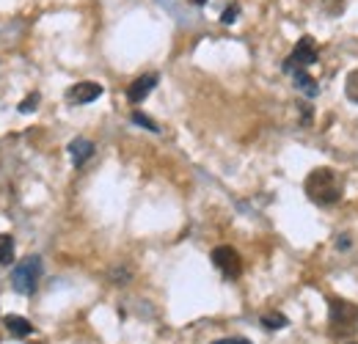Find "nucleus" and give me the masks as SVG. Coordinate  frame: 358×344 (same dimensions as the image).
<instances>
[{
	"label": "nucleus",
	"instance_id": "nucleus-1",
	"mask_svg": "<svg viewBox=\"0 0 358 344\" xmlns=\"http://www.w3.org/2000/svg\"><path fill=\"white\" fill-rule=\"evenodd\" d=\"M303 190H306V196L312 199L314 204L331 207V204H336V201L342 199V193H345V179L334 171V169H314V171L306 176V182H303Z\"/></svg>",
	"mask_w": 358,
	"mask_h": 344
},
{
	"label": "nucleus",
	"instance_id": "nucleus-2",
	"mask_svg": "<svg viewBox=\"0 0 358 344\" xmlns=\"http://www.w3.org/2000/svg\"><path fill=\"white\" fill-rule=\"evenodd\" d=\"M42 259L39 257H28L22 259L20 264H14L11 270V287L20 292V295H34L39 281H42Z\"/></svg>",
	"mask_w": 358,
	"mask_h": 344
},
{
	"label": "nucleus",
	"instance_id": "nucleus-3",
	"mask_svg": "<svg viewBox=\"0 0 358 344\" xmlns=\"http://www.w3.org/2000/svg\"><path fill=\"white\" fill-rule=\"evenodd\" d=\"M331 328L334 331H356L358 328V306L350 301H342V298H334L331 301Z\"/></svg>",
	"mask_w": 358,
	"mask_h": 344
},
{
	"label": "nucleus",
	"instance_id": "nucleus-4",
	"mask_svg": "<svg viewBox=\"0 0 358 344\" xmlns=\"http://www.w3.org/2000/svg\"><path fill=\"white\" fill-rule=\"evenodd\" d=\"M210 259H213V264L221 270V275L229 278V281H234V278L243 275V259H240V254H237L231 245H218Z\"/></svg>",
	"mask_w": 358,
	"mask_h": 344
},
{
	"label": "nucleus",
	"instance_id": "nucleus-5",
	"mask_svg": "<svg viewBox=\"0 0 358 344\" xmlns=\"http://www.w3.org/2000/svg\"><path fill=\"white\" fill-rule=\"evenodd\" d=\"M312 64H317V42H314L312 36H301L298 44H295V50H292V55L284 64V72L292 75L298 66H312Z\"/></svg>",
	"mask_w": 358,
	"mask_h": 344
},
{
	"label": "nucleus",
	"instance_id": "nucleus-6",
	"mask_svg": "<svg viewBox=\"0 0 358 344\" xmlns=\"http://www.w3.org/2000/svg\"><path fill=\"white\" fill-rule=\"evenodd\" d=\"M102 91H105V88L99 86V83L83 80V83H75V86L66 91V99L75 102V105H89V102H94V99L102 96Z\"/></svg>",
	"mask_w": 358,
	"mask_h": 344
},
{
	"label": "nucleus",
	"instance_id": "nucleus-7",
	"mask_svg": "<svg viewBox=\"0 0 358 344\" xmlns=\"http://www.w3.org/2000/svg\"><path fill=\"white\" fill-rule=\"evenodd\" d=\"M157 86V75L152 72V75H141L138 80H133L130 83V88H127V99L133 102V105H141L149 94H152V88Z\"/></svg>",
	"mask_w": 358,
	"mask_h": 344
},
{
	"label": "nucleus",
	"instance_id": "nucleus-8",
	"mask_svg": "<svg viewBox=\"0 0 358 344\" xmlns=\"http://www.w3.org/2000/svg\"><path fill=\"white\" fill-rule=\"evenodd\" d=\"M91 155H94V143H91L89 138H75V141L69 143V157H72L75 169L86 166L91 160Z\"/></svg>",
	"mask_w": 358,
	"mask_h": 344
},
{
	"label": "nucleus",
	"instance_id": "nucleus-9",
	"mask_svg": "<svg viewBox=\"0 0 358 344\" xmlns=\"http://www.w3.org/2000/svg\"><path fill=\"white\" fill-rule=\"evenodd\" d=\"M3 325H6V331H8L11 336H17V339H25V336L34 334V325H31L25 317H17V314H6V317H3Z\"/></svg>",
	"mask_w": 358,
	"mask_h": 344
},
{
	"label": "nucleus",
	"instance_id": "nucleus-10",
	"mask_svg": "<svg viewBox=\"0 0 358 344\" xmlns=\"http://www.w3.org/2000/svg\"><path fill=\"white\" fill-rule=\"evenodd\" d=\"M292 78H295V86L301 88V91H303L309 99H314V96L320 94V86H317V80H314L312 75L306 72V69H295V72H292Z\"/></svg>",
	"mask_w": 358,
	"mask_h": 344
},
{
	"label": "nucleus",
	"instance_id": "nucleus-11",
	"mask_svg": "<svg viewBox=\"0 0 358 344\" xmlns=\"http://www.w3.org/2000/svg\"><path fill=\"white\" fill-rule=\"evenodd\" d=\"M14 264V237L11 234H0V267Z\"/></svg>",
	"mask_w": 358,
	"mask_h": 344
},
{
	"label": "nucleus",
	"instance_id": "nucleus-12",
	"mask_svg": "<svg viewBox=\"0 0 358 344\" xmlns=\"http://www.w3.org/2000/svg\"><path fill=\"white\" fill-rule=\"evenodd\" d=\"M259 322H262L265 331H278V328H287L289 320H287L284 314H278V311H268V314L259 317Z\"/></svg>",
	"mask_w": 358,
	"mask_h": 344
},
{
	"label": "nucleus",
	"instance_id": "nucleus-13",
	"mask_svg": "<svg viewBox=\"0 0 358 344\" xmlns=\"http://www.w3.org/2000/svg\"><path fill=\"white\" fill-rule=\"evenodd\" d=\"M345 94H348L350 102L358 105V69H353V72L348 75V80H345Z\"/></svg>",
	"mask_w": 358,
	"mask_h": 344
},
{
	"label": "nucleus",
	"instance_id": "nucleus-14",
	"mask_svg": "<svg viewBox=\"0 0 358 344\" xmlns=\"http://www.w3.org/2000/svg\"><path fill=\"white\" fill-rule=\"evenodd\" d=\"M320 6H322V11H325V14H331V17H339V14L345 11L348 0H320Z\"/></svg>",
	"mask_w": 358,
	"mask_h": 344
},
{
	"label": "nucleus",
	"instance_id": "nucleus-15",
	"mask_svg": "<svg viewBox=\"0 0 358 344\" xmlns=\"http://www.w3.org/2000/svg\"><path fill=\"white\" fill-rule=\"evenodd\" d=\"M39 99H42V96L34 91V94H28V96L20 102V108H17V110H20V113H34V110H36V105H39Z\"/></svg>",
	"mask_w": 358,
	"mask_h": 344
},
{
	"label": "nucleus",
	"instance_id": "nucleus-16",
	"mask_svg": "<svg viewBox=\"0 0 358 344\" xmlns=\"http://www.w3.org/2000/svg\"><path fill=\"white\" fill-rule=\"evenodd\" d=\"M133 122H135V124H141V127H146L149 132H160V127H157V124H155L149 116H143V113H133Z\"/></svg>",
	"mask_w": 358,
	"mask_h": 344
},
{
	"label": "nucleus",
	"instance_id": "nucleus-17",
	"mask_svg": "<svg viewBox=\"0 0 358 344\" xmlns=\"http://www.w3.org/2000/svg\"><path fill=\"white\" fill-rule=\"evenodd\" d=\"M237 14H240V8H237V6H229L224 14H221V22H224V25H231V22L237 20Z\"/></svg>",
	"mask_w": 358,
	"mask_h": 344
},
{
	"label": "nucleus",
	"instance_id": "nucleus-18",
	"mask_svg": "<svg viewBox=\"0 0 358 344\" xmlns=\"http://www.w3.org/2000/svg\"><path fill=\"white\" fill-rule=\"evenodd\" d=\"M210 344H251V339H245V336H229V339H218V342H210Z\"/></svg>",
	"mask_w": 358,
	"mask_h": 344
},
{
	"label": "nucleus",
	"instance_id": "nucleus-19",
	"mask_svg": "<svg viewBox=\"0 0 358 344\" xmlns=\"http://www.w3.org/2000/svg\"><path fill=\"white\" fill-rule=\"evenodd\" d=\"M345 248H350V237H339V251H345Z\"/></svg>",
	"mask_w": 358,
	"mask_h": 344
},
{
	"label": "nucleus",
	"instance_id": "nucleus-20",
	"mask_svg": "<svg viewBox=\"0 0 358 344\" xmlns=\"http://www.w3.org/2000/svg\"><path fill=\"white\" fill-rule=\"evenodd\" d=\"M190 3H193V6H204L207 0H190Z\"/></svg>",
	"mask_w": 358,
	"mask_h": 344
}]
</instances>
